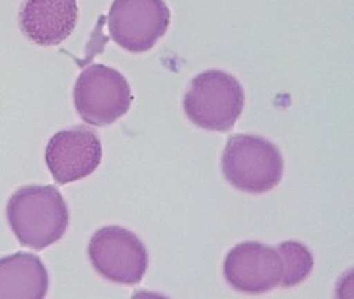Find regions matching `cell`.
Listing matches in <instances>:
<instances>
[{
	"instance_id": "cell-1",
	"label": "cell",
	"mask_w": 354,
	"mask_h": 299,
	"mask_svg": "<svg viewBox=\"0 0 354 299\" xmlns=\"http://www.w3.org/2000/svg\"><path fill=\"white\" fill-rule=\"evenodd\" d=\"M6 215L19 243L42 251L59 242L70 225V212L54 186H25L10 197Z\"/></svg>"
},
{
	"instance_id": "cell-2",
	"label": "cell",
	"mask_w": 354,
	"mask_h": 299,
	"mask_svg": "<svg viewBox=\"0 0 354 299\" xmlns=\"http://www.w3.org/2000/svg\"><path fill=\"white\" fill-rule=\"evenodd\" d=\"M221 168L225 180L248 193L273 190L283 175V158L274 144L257 135L236 133L227 139Z\"/></svg>"
},
{
	"instance_id": "cell-3",
	"label": "cell",
	"mask_w": 354,
	"mask_h": 299,
	"mask_svg": "<svg viewBox=\"0 0 354 299\" xmlns=\"http://www.w3.org/2000/svg\"><path fill=\"white\" fill-rule=\"evenodd\" d=\"M245 106V90L227 72L211 70L198 75L183 99L185 113L194 124L208 131H230Z\"/></svg>"
},
{
	"instance_id": "cell-4",
	"label": "cell",
	"mask_w": 354,
	"mask_h": 299,
	"mask_svg": "<svg viewBox=\"0 0 354 299\" xmlns=\"http://www.w3.org/2000/svg\"><path fill=\"white\" fill-rule=\"evenodd\" d=\"M130 84L120 72L105 64L86 67L73 88V104L80 118L95 127H106L129 113Z\"/></svg>"
},
{
	"instance_id": "cell-5",
	"label": "cell",
	"mask_w": 354,
	"mask_h": 299,
	"mask_svg": "<svg viewBox=\"0 0 354 299\" xmlns=\"http://www.w3.org/2000/svg\"><path fill=\"white\" fill-rule=\"evenodd\" d=\"M88 256L98 275L110 282L129 287L142 282L149 263L140 238L120 226L97 230L89 240Z\"/></svg>"
},
{
	"instance_id": "cell-6",
	"label": "cell",
	"mask_w": 354,
	"mask_h": 299,
	"mask_svg": "<svg viewBox=\"0 0 354 299\" xmlns=\"http://www.w3.org/2000/svg\"><path fill=\"white\" fill-rule=\"evenodd\" d=\"M164 0H114L107 16L109 33L120 48L142 54L154 48L170 25Z\"/></svg>"
},
{
	"instance_id": "cell-7",
	"label": "cell",
	"mask_w": 354,
	"mask_h": 299,
	"mask_svg": "<svg viewBox=\"0 0 354 299\" xmlns=\"http://www.w3.org/2000/svg\"><path fill=\"white\" fill-rule=\"evenodd\" d=\"M102 160L98 135L85 126L57 132L48 143L45 161L57 184L66 186L93 174Z\"/></svg>"
},
{
	"instance_id": "cell-8",
	"label": "cell",
	"mask_w": 354,
	"mask_h": 299,
	"mask_svg": "<svg viewBox=\"0 0 354 299\" xmlns=\"http://www.w3.org/2000/svg\"><path fill=\"white\" fill-rule=\"evenodd\" d=\"M283 264L276 247L260 242H243L226 255V282L243 294H264L281 284Z\"/></svg>"
},
{
	"instance_id": "cell-9",
	"label": "cell",
	"mask_w": 354,
	"mask_h": 299,
	"mask_svg": "<svg viewBox=\"0 0 354 299\" xmlns=\"http://www.w3.org/2000/svg\"><path fill=\"white\" fill-rule=\"evenodd\" d=\"M79 19L76 0H25L19 26L26 39L38 46H58L71 36Z\"/></svg>"
},
{
	"instance_id": "cell-10",
	"label": "cell",
	"mask_w": 354,
	"mask_h": 299,
	"mask_svg": "<svg viewBox=\"0 0 354 299\" xmlns=\"http://www.w3.org/2000/svg\"><path fill=\"white\" fill-rule=\"evenodd\" d=\"M48 290V269L37 255L16 252L0 259V299H42Z\"/></svg>"
},
{
	"instance_id": "cell-11",
	"label": "cell",
	"mask_w": 354,
	"mask_h": 299,
	"mask_svg": "<svg viewBox=\"0 0 354 299\" xmlns=\"http://www.w3.org/2000/svg\"><path fill=\"white\" fill-rule=\"evenodd\" d=\"M283 264L280 287H293L302 284L314 268L313 253L305 244L297 240H286L276 246Z\"/></svg>"
}]
</instances>
